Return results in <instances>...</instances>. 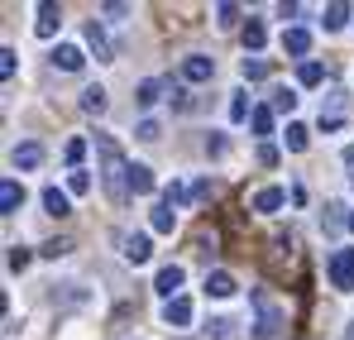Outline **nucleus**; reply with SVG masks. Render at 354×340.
Here are the masks:
<instances>
[{"label":"nucleus","instance_id":"1","mask_svg":"<svg viewBox=\"0 0 354 340\" xmlns=\"http://www.w3.org/2000/svg\"><path fill=\"white\" fill-rule=\"evenodd\" d=\"M96 154H101V182H106V192H111V202H129V168L134 163H124V154H120V144L111 134H96Z\"/></svg>","mask_w":354,"mask_h":340},{"label":"nucleus","instance_id":"2","mask_svg":"<svg viewBox=\"0 0 354 340\" xmlns=\"http://www.w3.org/2000/svg\"><path fill=\"white\" fill-rule=\"evenodd\" d=\"M254 307H259V321H254V336L259 340H278V331H283V312H278V302L259 287L254 292Z\"/></svg>","mask_w":354,"mask_h":340},{"label":"nucleus","instance_id":"3","mask_svg":"<svg viewBox=\"0 0 354 340\" xmlns=\"http://www.w3.org/2000/svg\"><path fill=\"white\" fill-rule=\"evenodd\" d=\"M330 283L340 287V292L354 287V249H335L330 254Z\"/></svg>","mask_w":354,"mask_h":340},{"label":"nucleus","instance_id":"4","mask_svg":"<svg viewBox=\"0 0 354 340\" xmlns=\"http://www.w3.org/2000/svg\"><path fill=\"white\" fill-rule=\"evenodd\" d=\"M120 249H124L129 264H149V254H153V244H149L144 230H124V235H120Z\"/></svg>","mask_w":354,"mask_h":340},{"label":"nucleus","instance_id":"5","mask_svg":"<svg viewBox=\"0 0 354 340\" xmlns=\"http://www.w3.org/2000/svg\"><path fill=\"white\" fill-rule=\"evenodd\" d=\"M211 77H216V57H206V53L182 57V82H211Z\"/></svg>","mask_w":354,"mask_h":340},{"label":"nucleus","instance_id":"6","mask_svg":"<svg viewBox=\"0 0 354 340\" xmlns=\"http://www.w3.org/2000/svg\"><path fill=\"white\" fill-rule=\"evenodd\" d=\"M182 278H187V274H182V264H163V269H158V278H153V292H163V297L173 302V297H182V292H177Z\"/></svg>","mask_w":354,"mask_h":340},{"label":"nucleus","instance_id":"7","mask_svg":"<svg viewBox=\"0 0 354 340\" xmlns=\"http://www.w3.org/2000/svg\"><path fill=\"white\" fill-rule=\"evenodd\" d=\"M163 91H168V82H163V77H144V82L134 87V101L149 111V106H158V101H163Z\"/></svg>","mask_w":354,"mask_h":340},{"label":"nucleus","instance_id":"8","mask_svg":"<svg viewBox=\"0 0 354 340\" xmlns=\"http://www.w3.org/2000/svg\"><path fill=\"white\" fill-rule=\"evenodd\" d=\"M163 326H173V331L192 326V302H187V297H173V302H163Z\"/></svg>","mask_w":354,"mask_h":340},{"label":"nucleus","instance_id":"9","mask_svg":"<svg viewBox=\"0 0 354 340\" xmlns=\"http://www.w3.org/2000/svg\"><path fill=\"white\" fill-rule=\"evenodd\" d=\"M10 163H15V168H24V172H34L39 163H44V144H34V139H29V144H15Z\"/></svg>","mask_w":354,"mask_h":340},{"label":"nucleus","instance_id":"10","mask_svg":"<svg viewBox=\"0 0 354 340\" xmlns=\"http://www.w3.org/2000/svg\"><path fill=\"white\" fill-rule=\"evenodd\" d=\"M58 24H62V10L53 5V0H44V5H39V24H34V34H39V39H53Z\"/></svg>","mask_w":354,"mask_h":340},{"label":"nucleus","instance_id":"11","mask_svg":"<svg viewBox=\"0 0 354 340\" xmlns=\"http://www.w3.org/2000/svg\"><path fill=\"white\" fill-rule=\"evenodd\" d=\"M19 206H24V187H19L15 177H5V182H0V216H15Z\"/></svg>","mask_w":354,"mask_h":340},{"label":"nucleus","instance_id":"12","mask_svg":"<svg viewBox=\"0 0 354 340\" xmlns=\"http://www.w3.org/2000/svg\"><path fill=\"white\" fill-rule=\"evenodd\" d=\"M283 53H292L306 62V53H311V34L306 29H283Z\"/></svg>","mask_w":354,"mask_h":340},{"label":"nucleus","instance_id":"13","mask_svg":"<svg viewBox=\"0 0 354 340\" xmlns=\"http://www.w3.org/2000/svg\"><path fill=\"white\" fill-rule=\"evenodd\" d=\"M82 62H86V53H82L77 44H58V53H53V67H62V72H82Z\"/></svg>","mask_w":354,"mask_h":340},{"label":"nucleus","instance_id":"14","mask_svg":"<svg viewBox=\"0 0 354 340\" xmlns=\"http://www.w3.org/2000/svg\"><path fill=\"white\" fill-rule=\"evenodd\" d=\"M283 202H288L283 187H259V192H254V211H278Z\"/></svg>","mask_w":354,"mask_h":340},{"label":"nucleus","instance_id":"15","mask_svg":"<svg viewBox=\"0 0 354 340\" xmlns=\"http://www.w3.org/2000/svg\"><path fill=\"white\" fill-rule=\"evenodd\" d=\"M149 226L158 230V235H173V230H177V211L168 206V202H158V206H153V216H149Z\"/></svg>","mask_w":354,"mask_h":340},{"label":"nucleus","instance_id":"16","mask_svg":"<svg viewBox=\"0 0 354 340\" xmlns=\"http://www.w3.org/2000/svg\"><path fill=\"white\" fill-rule=\"evenodd\" d=\"M206 292H211V297H230V292H235V278H230L225 269H211V274H206Z\"/></svg>","mask_w":354,"mask_h":340},{"label":"nucleus","instance_id":"17","mask_svg":"<svg viewBox=\"0 0 354 340\" xmlns=\"http://www.w3.org/2000/svg\"><path fill=\"white\" fill-rule=\"evenodd\" d=\"M321 24H326V29H345V24H350V5H345V0L326 5V10H321Z\"/></svg>","mask_w":354,"mask_h":340},{"label":"nucleus","instance_id":"18","mask_svg":"<svg viewBox=\"0 0 354 340\" xmlns=\"http://www.w3.org/2000/svg\"><path fill=\"white\" fill-rule=\"evenodd\" d=\"M44 211H48V216H67V211H72L67 192H58V187H44Z\"/></svg>","mask_w":354,"mask_h":340},{"label":"nucleus","instance_id":"19","mask_svg":"<svg viewBox=\"0 0 354 340\" xmlns=\"http://www.w3.org/2000/svg\"><path fill=\"white\" fill-rule=\"evenodd\" d=\"M263 44H268V29H263L259 19H249V24H244V48L259 57V48H263Z\"/></svg>","mask_w":354,"mask_h":340},{"label":"nucleus","instance_id":"20","mask_svg":"<svg viewBox=\"0 0 354 340\" xmlns=\"http://www.w3.org/2000/svg\"><path fill=\"white\" fill-rule=\"evenodd\" d=\"M86 44H91V48H96V57H101V62H106V57H111V39H106V29H101V24H96V19H91V24H86Z\"/></svg>","mask_w":354,"mask_h":340},{"label":"nucleus","instance_id":"21","mask_svg":"<svg viewBox=\"0 0 354 340\" xmlns=\"http://www.w3.org/2000/svg\"><path fill=\"white\" fill-rule=\"evenodd\" d=\"M129 187H134V197H149L153 192V172L144 168V163H134L129 168Z\"/></svg>","mask_w":354,"mask_h":340},{"label":"nucleus","instance_id":"22","mask_svg":"<svg viewBox=\"0 0 354 340\" xmlns=\"http://www.w3.org/2000/svg\"><path fill=\"white\" fill-rule=\"evenodd\" d=\"M163 202H168V206H187V202H192V182H168V187H163Z\"/></svg>","mask_w":354,"mask_h":340},{"label":"nucleus","instance_id":"23","mask_svg":"<svg viewBox=\"0 0 354 340\" xmlns=\"http://www.w3.org/2000/svg\"><path fill=\"white\" fill-rule=\"evenodd\" d=\"M321 77H326V67H321L316 57H306V62L297 67V82H301V87H321Z\"/></svg>","mask_w":354,"mask_h":340},{"label":"nucleus","instance_id":"24","mask_svg":"<svg viewBox=\"0 0 354 340\" xmlns=\"http://www.w3.org/2000/svg\"><path fill=\"white\" fill-rule=\"evenodd\" d=\"M283 139H288V149H292V154H301V149L311 144V129H306V125H297V120H288V134H283Z\"/></svg>","mask_w":354,"mask_h":340},{"label":"nucleus","instance_id":"25","mask_svg":"<svg viewBox=\"0 0 354 340\" xmlns=\"http://www.w3.org/2000/svg\"><path fill=\"white\" fill-rule=\"evenodd\" d=\"M82 111H86V115L106 111V87H86V91H82Z\"/></svg>","mask_w":354,"mask_h":340},{"label":"nucleus","instance_id":"26","mask_svg":"<svg viewBox=\"0 0 354 340\" xmlns=\"http://www.w3.org/2000/svg\"><path fill=\"white\" fill-rule=\"evenodd\" d=\"M239 72H244V82H263L273 67H268V57H244V67H239Z\"/></svg>","mask_w":354,"mask_h":340},{"label":"nucleus","instance_id":"27","mask_svg":"<svg viewBox=\"0 0 354 340\" xmlns=\"http://www.w3.org/2000/svg\"><path fill=\"white\" fill-rule=\"evenodd\" d=\"M29 259H34V249H29V244H10V254H5V264H10L15 274H24V269H29Z\"/></svg>","mask_w":354,"mask_h":340},{"label":"nucleus","instance_id":"28","mask_svg":"<svg viewBox=\"0 0 354 340\" xmlns=\"http://www.w3.org/2000/svg\"><path fill=\"white\" fill-rule=\"evenodd\" d=\"M249 125H254V134H259V139H263V134H273V111H268V106H254Z\"/></svg>","mask_w":354,"mask_h":340},{"label":"nucleus","instance_id":"29","mask_svg":"<svg viewBox=\"0 0 354 340\" xmlns=\"http://www.w3.org/2000/svg\"><path fill=\"white\" fill-rule=\"evenodd\" d=\"M67 192H72V197H86V192H91V172H86V168H72V177H67Z\"/></svg>","mask_w":354,"mask_h":340},{"label":"nucleus","instance_id":"30","mask_svg":"<svg viewBox=\"0 0 354 340\" xmlns=\"http://www.w3.org/2000/svg\"><path fill=\"white\" fill-rule=\"evenodd\" d=\"M273 111H288V115H292V111H297V91L278 87V91H273Z\"/></svg>","mask_w":354,"mask_h":340},{"label":"nucleus","instance_id":"31","mask_svg":"<svg viewBox=\"0 0 354 340\" xmlns=\"http://www.w3.org/2000/svg\"><path fill=\"white\" fill-rule=\"evenodd\" d=\"M82 154H86V139H67V149H62V159H67L72 168H82Z\"/></svg>","mask_w":354,"mask_h":340},{"label":"nucleus","instance_id":"32","mask_svg":"<svg viewBox=\"0 0 354 340\" xmlns=\"http://www.w3.org/2000/svg\"><path fill=\"white\" fill-rule=\"evenodd\" d=\"M235 19H239V5H216V24L221 29H230Z\"/></svg>","mask_w":354,"mask_h":340},{"label":"nucleus","instance_id":"33","mask_svg":"<svg viewBox=\"0 0 354 340\" xmlns=\"http://www.w3.org/2000/svg\"><path fill=\"white\" fill-rule=\"evenodd\" d=\"M206 331H211L216 340H230V336H235V321H225V316H216V321H211Z\"/></svg>","mask_w":354,"mask_h":340},{"label":"nucleus","instance_id":"34","mask_svg":"<svg viewBox=\"0 0 354 340\" xmlns=\"http://www.w3.org/2000/svg\"><path fill=\"white\" fill-rule=\"evenodd\" d=\"M249 96H244V91H235V101H230V120H249Z\"/></svg>","mask_w":354,"mask_h":340},{"label":"nucleus","instance_id":"35","mask_svg":"<svg viewBox=\"0 0 354 340\" xmlns=\"http://www.w3.org/2000/svg\"><path fill=\"white\" fill-rule=\"evenodd\" d=\"M168 96H173V111H192V96H187L177 82H168Z\"/></svg>","mask_w":354,"mask_h":340},{"label":"nucleus","instance_id":"36","mask_svg":"<svg viewBox=\"0 0 354 340\" xmlns=\"http://www.w3.org/2000/svg\"><path fill=\"white\" fill-rule=\"evenodd\" d=\"M134 134H139V139H149V144H153V139H158V134H163V125H158V120H139V129H134Z\"/></svg>","mask_w":354,"mask_h":340},{"label":"nucleus","instance_id":"37","mask_svg":"<svg viewBox=\"0 0 354 340\" xmlns=\"http://www.w3.org/2000/svg\"><path fill=\"white\" fill-rule=\"evenodd\" d=\"M67 249H72V244H67V240H48V244H44V249H39V254H44V259H62V254H67Z\"/></svg>","mask_w":354,"mask_h":340},{"label":"nucleus","instance_id":"38","mask_svg":"<svg viewBox=\"0 0 354 340\" xmlns=\"http://www.w3.org/2000/svg\"><path fill=\"white\" fill-rule=\"evenodd\" d=\"M0 77H5V82L15 77V48H0Z\"/></svg>","mask_w":354,"mask_h":340},{"label":"nucleus","instance_id":"39","mask_svg":"<svg viewBox=\"0 0 354 340\" xmlns=\"http://www.w3.org/2000/svg\"><path fill=\"white\" fill-rule=\"evenodd\" d=\"M259 163H263V168H278V149H273V144H259Z\"/></svg>","mask_w":354,"mask_h":340},{"label":"nucleus","instance_id":"40","mask_svg":"<svg viewBox=\"0 0 354 340\" xmlns=\"http://www.w3.org/2000/svg\"><path fill=\"white\" fill-rule=\"evenodd\" d=\"M101 15H106V19H129V5H101Z\"/></svg>","mask_w":354,"mask_h":340},{"label":"nucleus","instance_id":"41","mask_svg":"<svg viewBox=\"0 0 354 340\" xmlns=\"http://www.w3.org/2000/svg\"><path fill=\"white\" fill-rule=\"evenodd\" d=\"M206 192H211V177H196V182H192V202H201Z\"/></svg>","mask_w":354,"mask_h":340},{"label":"nucleus","instance_id":"42","mask_svg":"<svg viewBox=\"0 0 354 340\" xmlns=\"http://www.w3.org/2000/svg\"><path fill=\"white\" fill-rule=\"evenodd\" d=\"M206 149H211V154L221 159V154H225V134H211V139H206Z\"/></svg>","mask_w":354,"mask_h":340},{"label":"nucleus","instance_id":"43","mask_svg":"<svg viewBox=\"0 0 354 340\" xmlns=\"http://www.w3.org/2000/svg\"><path fill=\"white\" fill-rule=\"evenodd\" d=\"M345 168H350V182H354V144L345 149Z\"/></svg>","mask_w":354,"mask_h":340},{"label":"nucleus","instance_id":"44","mask_svg":"<svg viewBox=\"0 0 354 340\" xmlns=\"http://www.w3.org/2000/svg\"><path fill=\"white\" fill-rule=\"evenodd\" d=\"M350 230H354V216H350Z\"/></svg>","mask_w":354,"mask_h":340}]
</instances>
